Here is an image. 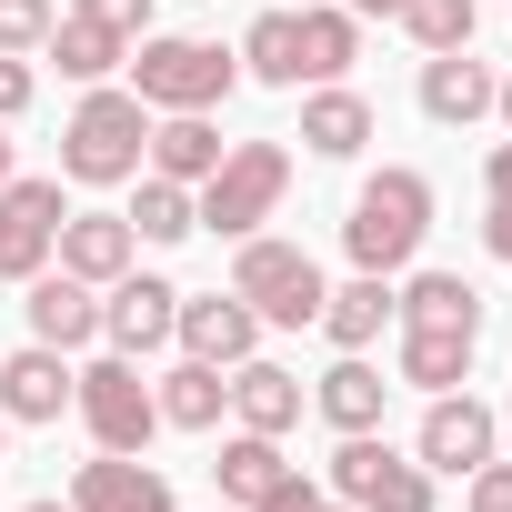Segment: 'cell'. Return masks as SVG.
Wrapping results in <instances>:
<instances>
[{"label": "cell", "mask_w": 512, "mask_h": 512, "mask_svg": "<svg viewBox=\"0 0 512 512\" xmlns=\"http://www.w3.org/2000/svg\"><path fill=\"white\" fill-rule=\"evenodd\" d=\"M312 402H322V422H332V432H372V422H382V402H392V382H382L362 352H342V362L322 372V392H312Z\"/></svg>", "instance_id": "obj_22"}, {"label": "cell", "mask_w": 512, "mask_h": 512, "mask_svg": "<svg viewBox=\"0 0 512 512\" xmlns=\"http://www.w3.org/2000/svg\"><path fill=\"white\" fill-rule=\"evenodd\" d=\"M482 111H492V71L472 61V41H462V51H432V61H422V121L472 131Z\"/></svg>", "instance_id": "obj_14"}, {"label": "cell", "mask_w": 512, "mask_h": 512, "mask_svg": "<svg viewBox=\"0 0 512 512\" xmlns=\"http://www.w3.org/2000/svg\"><path fill=\"white\" fill-rule=\"evenodd\" d=\"M221 512H241V502H221Z\"/></svg>", "instance_id": "obj_43"}, {"label": "cell", "mask_w": 512, "mask_h": 512, "mask_svg": "<svg viewBox=\"0 0 512 512\" xmlns=\"http://www.w3.org/2000/svg\"><path fill=\"white\" fill-rule=\"evenodd\" d=\"M282 191H292V151H282V141H231V151H221V171L191 191V211H201V231L251 241V231L282 211Z\"/></svg>", "instance_id": "obj_4"}, {"label": "cell", "mask_w": 512, "mask_h": 512, "mask_svg": "<svg viewBox=\"0 0 512 512\" xmlns=\"http://www.w3.org/2000/svg\"><path fill=\"white\" fill-rule=\"evenodd\" d=\"M51 251H61V272H71V282L111 292V282L141 262V231H131L121 211H61V241H51Z\"/></svg>", "instance_id": "obj_12"}, {"label": "cell", "mask_w": 512, "mask_h": 512, "mask_svg": "<svg viewBox=\"0 0 512 512\" xmlns=\"http://www.w3.org/2000/svg\"><path fill=\"white\" fill-rule=\"evenodd\" d=\"M71 352H51V342H31V352H11L0 362V422H61L71 412Z\"/></svg>", "instance_id": "obj_13"}, {"label": "cell", "mask_w": 512, "mask_h": 512, "mask_svg": "<svg viewBox=\"0 0 512 512\" xmlns=\"http://www.w3.org/2000/svg\"><path fill=\"white\" fill-rule=\"evenodd\" d=\"M422 231H432V181L422 171H372L362 191H352V221H342V251L362 272H402L412 251H422Z\"/></svg>", "instance_id": "obj_1"}, {"label": "cell", "mask_w": 512, "mask_h": 512, "mask_svg": "<svg viewBox=\"0 0 512 512\" xmlns=\"http://www.w3.org/2000/svg\"><path fill=\"white\" fill-rule=\"evenodd\" d=\"M21 111H31V61L0 51V121H21Z\"/></svg>", "instance_id": "obj_35"}, {"label": "cell", "mask_w": 512, "mask_h": 512, "mask_svg": "<svg viewBox=\"0 0 512 512\" xmlns=\"http://www.w3.org/2000/svg\"><path fill=\"white\" fill-rule=\"evenodd\" d=\"M81 21H101V31H121V41H141L151 31V0H71Z\"/></svg>", "instance_id": "obj_32"}, {"label": "cell", "mask_w": 512, "mask_h": 512, "mask_svg": "<svg viewBox=\"0 0 512 512\" xmlns=\"http://www.w3.org/2000/svg\"><path fill=\"white\" fill-rule=\"evenodd\" d=\"M482 191H492V201H512V141H492V161H482Z\"/></svg>", "instance_id": "obj_37"}, {"label": "cell", "mask_w": 512, "mask_h": 512, "mask_svg": "<svg viewBox=\"0 0 512 512\" xmlns=\"http://www.w3.org/2000/svg\"><path fill=\"white\" fill-rule=\"evenodd\" d=\"M0 432H11V422H0Z\"/></svg>", "instance_id": "obj_44"}, {"label": "cell", "mask_w": 512, "mask_h": 512, "mask_svg": "<svg viewBox=\"0 0 512 512\" xmlns=\"http://www.w3.org/2000/svg\"><path fill=\"white\" fill-rule=\"evenodd\" d=\"M402 31H412L422 51H462V41L482 31V11H472V0H402Z\"/></svg>", "instance_id": "obj_30"}, {"label": "cell", "mask_w": 512, "mask_h": 512, "mask_svg": "<svg viewBox=\"0 0 512 512\" xmlns=\"http://www.w3.org/2000/svg\"><path fill=\"white\" fill-rule=\"evenodd\" d=\"M332 492H342L352 512H432V472H422L412 452H392L382 432H342Z\"/></svg>", "instance_id": "obj_7"}, {"label": "cell", "mask_w": 512, "mask_h": 512, "mask_svg": "<svg viewBox=\"0 0 512 512\" xmlns=\"http://www.w3.org/2000/svg\"><path fill=\"white\" fill-rule=\"evenodd\" d=\"M231 292L251 302V312H262L272 332H302V322H322V262H312V251L302 241H272V231H251L241 251H231Z\"/></svg>", "instance_id": "obj_5"}, {"label": "cell", "mask_w": 512, "mask_h": 512, "mask_svg": "<svg viewBox=\"0 0 512 512\" xmlns=\"http://www.w3.org/2000/svg\"><path fill=\"white\" fill-rule=\"evenodd\" d=\"M151 402H161L171 432H211V422L231 412V382H221V362H191V352H181V362L151 382Z\"/></svg>", "instance_id": "obj_20"}, {"label": "cell", "mask_w": 512, "mask_h": 512, "mask_svg": "<svg viewBox=\"0 0 512 512\" xmlns=\"http://www.w3.org/2000/svg\"><path fill=\"white\" fill-rule=\"evenodd\" d=\"M241 71L272 81V91H302V0H292V11H262L241 31Z\"/></svg>", "instance_id": "obj_23"}, {"label": "cell", "mask_w": 512, "mask_h": 512, "mask_svg": "<svg viewBox=\"0 0 512 512\" xmlns=\"http://www.w3.org/2000/svg\"><path fill=\"white\" fill-rule=\"evenodd\" d=\"M392 322H422V332H482V292L462 272H412L392 292Z\"/></svg>", "instance_id": "obj_19"}, {"label": "cell", "mask_w": 512, "mask_h": 512, "mask_svg": "<svg viewBox=\"0 0 512 512\" xmlns=\"http://www.w3.org/2000/svg\"><path fill=\"white\" fill-rule=\"evenodd\" d=\"M141 151H151V111H141V91H91V101L71 111V131H61V171H71L81 191H121V181H141Z\"/></svg>", "instance_id": "obj_3"}, {"label": "cell", "mask_w": 512, "mask_h": 512, "mask_svg": "<svg viewBox=\"0 0 512 512\" xmlns=\"http://www.w3.org/2000/svg\"><path fill=\"white\" fill-rule=\"evenodd\" d=\"M472 342L482 332H422V322H402V382L412 392H452L472 372Z\"/></svg>", "instance_id": "obj_28"}, {"label": "cell", "mask_w": 512, "mask_h": 512, "mask_svg": "<svg viewBox=\"0 0 512 512\" xmlns=\"http://www.w3.org/2000/svg\"><path fill=\"white\" fill-rule=\"evenodd\" d=\"M0 181H11V121H0Z\"/></svg>", "instance_id": "obj_40"}, {"label": "cell", "mask_w": 512, "mask_h": 512, "mask_svg": "<svg viewBox=\"0 0 512 512\" xmlns=\"http://www.w3.org/2000/svg\"><path fill=\"white\" fill-rule=\"evenodd\" d=\"M231 81H241V51H221V41H181V31H141L131 41L141 111H211V101H231Z\"/></svg>", "instance_id": "obj_2"}, {"label": "cell", "mask_w": 512, "mask_h": 512, "mask_svg": "<svg viewBox=\"0 0 512 512\" xmlns=\"http://www.w3.org/2000/svg\"><path fill=\"white\" fill-rule=\"evenodd\" d=\"M352 61H362V21L332 0H302V81H342Z\"/></svg>", "instance_id": "obj_27"}, {"label": "cell", "mask_w": 512, "mask_h": 512, "mask_svg": "<svg viewBox=\"0 0 512 512\" xmlns=\"http://www.w3.org/2000/svg\"><path fill=\"white\" fill-rule=\"evenodd\" d=\"M492 111H502V131H512V71H502V81H492Z\"/></svg>", "instance_id": "obj_39"}, {"label": "cell", "mask_w": 512, "mask_h": 512, "mask_svg": "<svg viewBox=\"0 0 512 512\" xmlns=\"http://www.w3.org/2000/svg\"><path fill=\"white\" fill-rule=\"evenodd\" d=\"M312 502H322V482H312V472L292 462V472H282V482H272L262 502H251V512H312Z\"/></svg>", "instance_id": "obj_34"}, {"label": "cell", "mask_w": 512, "mask_h": 512, "mask_svg": "<svg viewBox=\"0 0 512 512\" xmlns=\"http://www.w3.org/2000/svg\"><path fill=\"white\" fill-rule=\"evenodd\" d=\"M482 241H492V262L512 272V201H492V221H482Z\"/></svg>", "instance_id": "obj_36"}, {"label": "cell", "mask_w": 512, "mask_h": 512, "mask_svg": "<svg viewBox=\"0 0 512 512\" xmlns=\"http://www.w3.org/2000/svg\"><path fill=\"white\" fill-rule=\"evenodd\" d=\"M31 342H51V352L101 342V292L71 272H31Z\"/></svg>", "instance_id": "obj_16"}, {"label": "cell", "mask_w": 512, "mask_h": 512, "mask_svg": "<svg viewBox=\"0 0 512 512\" xmlns=\"http://www.w3.org/2000/svg\"><path fill=\"white\" fill-rule=\"evenodd\" d=\"M71 412L91 422V442H101V452H141V442L161 432V402H151V382H141V362H131V352H101V362H81V382H71Z\"/></svg>", "instance_id": "obj_6"}, {"label": "cell", "mask_w": 512, "mask_h": 512, "mask_svg": "<svg viewBox=\"0 0 512 512\" xmlns=\"http://www.w3.org/2000/svg\"><path fill=\"white\" fill-rule=\"evenodd\" d=\"M171 322H181V292H171L161 272H141V262L101 292V342H111V352H131V362H141V352H161V342H171Z\"/></svg>", "instance_id": "obj_10"}, {"label": "cell", "mask_w": 512, "mask_h": 512, "mask_svg": "<svg viewBox=\"0 0 512 512\" xmlns=\"http://www.w3.org/2000/svg\"><path fill=\"white\" fill-rule=\"evenodd\" d=\"M31 512H71V502H31Z\"/></svg>", "instance_id": "obj_42"}, {"label": "cell", "mask_w": 512, "mask_h": 512, "mask_svg": "<svg viewBox=\"0 0 512 512\" xmlns=\"http://www.w3.org/2000/svg\"><path fill=\"white\" fill-rule=\"evenodd\" d=\"M282 472H292V462H282V442H272V432H231V442H221V462H211L221 502H241V512L262 502V492H272Z\"/></svg>", "instance_id": "obj_26"}, {"label": "cell", "mask_w": 512, "mask_h": 512, "mask_svg": "<svg viewBox=\"0 0 512 512\" xmlns=\"http://www.w3.org/2000/svg\"><path fill=\"white\" fill-rule=\"evenodd\" d=\"M231 412H241V432H292L302 422V372H282V362H262V352H251V362H231Z\"/></svg>", "instance_id": "obj_18"}, {"label": "cell", "mask_w": 512, "mask_h": 512, "mask_svg": "<svg viewBox=\"0 0 512 512\" xmlns=\"http://www.w3.org/2000/svg\"><path fill=\"white\" fill-rule=\"evenodd\" d=\"M41 51L61 61V81H91V91L131 61V41H121V31H101V21H81V11H71V21H51V41H41Z\"/></svg>", "instance_id": "obj_24"}, {"label": "cell", "mask_w": 512, "mask_h": 512, "mask_svg": "<svg viewBox=\"0 0 512 512\" xmlns=\"http://www.w3.org/2000/svg\"><path fill=\"white\" fill-rule=\"evenodd\" d=\"M121 221H131L141 241H191V231H201V211H191V191H181V181H161V171L141 181V201H131Z\"/></svg>", "instance_id": "obj_29"}, {"label": "cell", "mask_w": 512, "mask_h": 512, "mask_svg": "<svg viewBox=\"0 0 512 512\" xmlns=\"http://www.w3.org/2000/svg\"><path fill=\"white\" fill-rule=\"evenodd\" d=\"M502 452V422H492V402H472V392H432V412H422V442H412V462L422 472H482Z\"/></svg>", "instance_id": "obj_8"}, {"label": "cell", "mask_w": 512, "mask_h": 512, "mask_svg": "<svg viewBox=\"0 0 512 512\" xmlns=\"http://www.w3.org/2000/svg\"><path fill=\"white\" fill-rule=\"evenodd\" d=\"M221 151H231V141L211 131V111H161V121H151V151H141V161H151L161 181H181V191H201V181L221 171Z\"/></svg>", "instance_id": "obj_15"}, {"label": "cell", "mask_w": 512, "mask_h": 512, "mask_svg": "<svg viewBox=\"0 0 512 512\" xmlns=\"http://www.w3.org/2000/svg\"><path fill=\"white\" fill-rule=\"evenodd\" d=\"M382 322H392V272H362V282H342V292H322V332H332L342 352H362V342H382Z\"/></svg>", "instance_id": "obj_25"}, {"label": "cell", "mask_w": 512, "mask_h": 512, "mask_svg": "<svg viewBox=\"0 0 512 512\" xmlns=\"http://www.w3.org/2000/svg\"><path fill=\"white\" fill-rule=\"evenodd\" d=\"M51 241H61V181H0V282H31L51 272Z\"/></svg>", "instance_id": "obj_9"}, {"label": "cell", "mask_w": 512, "mask_h": 512, "mask_svg": "<svg viewBox=\"0 0 512 512\" xmlns=\"http://www.w3.org/2000/svg\"><path fill=\"white\" fill-rule=\"evenodd\" d=\"M71 512H171V482L151 462H131V452H101V462H81Z\"/></svg>", "instance_id": "obj_17"}, {"label": "cell", "mask_w": 512, "mask_h": 512, "mask_svg": "<svg viewBox=\"0 0 512 512\" xmlns=\"http://www.w3.org/2000/svg\"><path fill=\"white\" fill-rule=\"evenodd\" d=\"M472 492H462V512H512V462H482V472H462Z\"/></svg>", "instance_id": "obj_33"}, {"label": "cell", "mask_w": 512, "mask_h": 512, "mask_svg": "<svg viewBox=\"0 0 512 512\" xmlns=\"http://www.w3.org/2000/svg\"><path fill=\"white\" fill-rule=\"evenodd\" d=\"M302 141H312L322 161H352V151L372 141V101L342 91V81H312V101H302Z\"/></svg>", "instance_id": "obj_21"}, {"label": "cell", "mask_w": 512, "mask_h": 512, "mask_svg": "<svg viewBox=\"0 0 512 512\" xmlns=\"http://www.w3.org/2000/svg\"><path fill=\"white\" fill-rule=\"evenodd\" d=\"M352 21H402V0H352Z\"/></svg>", "instance_id": "obj_38"}, {"label": "cell", "mask_w": 512, "mask_h": 512, "mask_svg": "<svg viewBox=\"0 0 512 512\" xmlns=\"http://www.w3.org/2000/svg\"><path fill=\"white\" fill-rule=\"evenodd\" d=\"M312 512H352V502H312Z\"/></svg>", "instance_id": "obj_41"}, {"label": "cell", "mask_w": 512, "mask_h": 512, "mask_svg": "<svg viewBox=\"0 0 512 512\" xmlns=\"http://www.w3.org/2000/svg\"><path fill=\"white\" fill-rule=\"evenodd\" d=\"M171 342L191 352V362H251L262 352V312H251L241 292H181V322H171Z\"/></svg>", "instance_id": "obj_11"}, {"label": "cell", "mask_w": 512, "mask_h": 512, "mask_svg": "<svg viewBox=\"0 0 512 512\" xmlns=\"http://www.w3.org/2000/svg\"><path fill=\"white\" fill-rule=\"evenodd\" d=\"M51 21H61L51 0H0V51H21V61H31V51L51 41Z\"/></svg>", "instance_id": "obj_31"}]
</instances>
